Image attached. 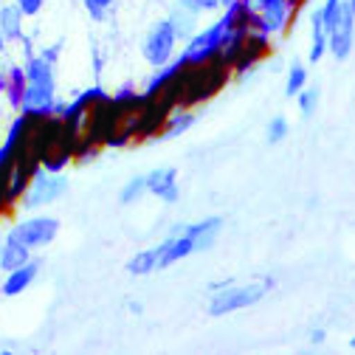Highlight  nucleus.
Returning a JSON list of instances; mask_svg holds the SVG:
<instances>
[{
    "label": "nucleus",
    "mask_w": 355,
    "mask_h": 355,
    "mask_svg": "<svg viewBox=\"0 0 355 355\" xmlns=\"http://www.w3.org/2000/svg\"><path fill=\"white\" fill-rule=\"evenodd\" d=\"M144 195H147V181H144V175H139V178H132V181H127V184L121 187L119 200H121L124 206H130V203L141 200Z\"/></svg>",
    "instance_id": "f3484780"
},
{
    "label": "nucleus",
    "mask_w": 355,
    "mask_h": 355,
    "mask_svg": "<svg viewBox=\"0 0 355 355\" xmlns=\"http://www.w3.org/2000/svg\"><path fill=\"white\" fill-rule=\"evenodd\" d=\"M60 234V220L57 217H49V214H37V217H26L15 229H9L6 240H17L23 243L26 248H46L57 240Z\"/></svg>",
    "instance_id": "7ed1b4c3"
},
{
    "label": "nucleus",
    "mask_w": 355,
    "mask_h": 355,
    "mask_svg": "<svg viewBox=\"0 0 355 355\" xmlns=\"http://www.w3.org/2000/svg\"><path fill=\"white\" fill-rule=\"evenodd\" d=\"M178 6H184L195 15H203V12H214L223 6V0H178Z\"/></svg>",
    "instance_id": "aec40b11"
},
{
    "label": "nucleus",
    "mask_w": 355,
    "mask_h": 355,
    "mask_svg": "<svg viewBox=\"0 0 355 355\" xmlns=\"http://www.w3.org/2000/svg\"><path fill=\"white\" fill-rule=\"evenodd\" d=\"M288 119L285 116H277V119H271V124H268V144H279L282 139H288Z\"/></svg>",
    "instance_id": "412c9836"
},
{
    "label": "nucleus",
    "mask_w": 355,
    "mask_h": 355,
    "mask_svg": "<svg viewBox=\"0 0 355 355\" xmlns=\"http://www.w3.org/2000/svg\"><path fill=\"white\" fill-rule=\"evenodd\" d=\"M296 99H299V110H302V116L304 119H310V116H316V107H319V87H302V91L296 94Z\"/></svg>",
    "instance_id": "6ab92c4d"
},
{
    "label": "nucleus",
    "mask_w": 355,
    "mask_h": 355,
    "mask_svg": "<svg viewBox=\"0 0 355 355\" xmlns=\"http://www.w3.org/2000/svg\"><path fill=\"white\" fill-rule=\"evenodd\" d=\"M344 3H347V9H349V12L355 15V0H344Z\"/></svg>",
    "instance_id": "393cba45"
},
{
    "label": "nucleus",
    "mask_w": 355,
    "mask_h": 355,
    "mask_svg": "<svg viewBox=\"0 0 355 355\" xmlns=\"http://www.w3.org/2000/svg\"><path fill=\"white\" fill-rule=\"evenodd\" d=\"M23 91H26V71L23 68H12L9 76H6V94H9V99H12L15 107H20Z\"/></svg>",
    "instance_id": "dca6fc26"
},
{
    "label": "nucleus",
    "mask_w": 355,
    "mask_h": 355,
    "mask_svg": "<svg viewBox=\"0 0 355 355\" xmlns=\"http://www.w3.org/2000/svg\"><path fill=\"white\" fill-rule=\"evenodd\" d=\"M0 37L3 40L23 37V12L17 6H0Z\"/></svg>",
    "instance_id": "f8f14e48"
},
{
    "label": "nucleus",
    "mask_w": 355,
    "mask_h": 355,
    "mask_svg": "<svg viewBox=\"0 0 355 355\" xmlns=\"http://www.w3.org/2000/svg\"><path fill=\"white\" fill-rule=\"evenodd\" d=\"M198 17H200V15H195V12L184 9V6H175V12L169 15V20H172V28H175L178 40H189V37L198 34V31H195Z\"/></svg>",
    "instance_id": "ddd939ff"
},
{
    "label": "nucleus",
    "mask_w": 355,
    "mask_h": 355,
    "mask_svg": "<svg viewBox=\"0 0 355 355\" xmlns=\"http://www.w3.org/2000/svg\"><path fill=\"white\" fill-rule=\"evenodd\" d=\"M31 259V248H26L23 243L17 240H6L3 245H0V271H15L20 268V265H26Z\"/></svg>",
    "instance_id": "9d476101"
},
{
    "label": "nucleus",
    "mask_w": 355,
    "mask_h": 355,
    "mask_svg": "<svg viewBox=\"0 0 355 355\" xmlns=\"http://www.w3.org/2000/svg\"><path fill=\"white\" fill-rule=\"evenodd\" d=\"M324 338H327L324 330H313V333H310V341H313V344H324Z\"/></svg>",
    "instance_id": "b1692460"
},
{
    "label": "nucleus",
    "mask_w": 355,
    "mask_h": 355,
    "mask_svg": "<svg viewBox=\"0 0 355 355\" xmlns=\"http://www.w3.org/2000/svg\"><path fill=\"white\" fill-rule=\"evenodd\" d=\"M110 6H113V0H85V9L94 20H105Z\"/></svg>",
    "instance_id": "4be33fe9"
},
{
    "label": "nucleus",
    "mask_w": 355,
    "mask_h": 355,
    "mask_svg": "<svg viewBox=\"0 0 355 355\" xmlns=\"http://www.w3.org/2000/svg\"><path fill=\"white\" fill-rule=\"evenodd\" d=\"M37 274H40V262L28 259L26 265H20V268H15V271L6 274L3 285H0V293H3V296H20L23 291L31 288V282L37 279Z\"/></svg>",
    "instance_id": "6e6552de"
},
{
    "label": "nucleus",
    "mask_w": 355,
    "mask_h": 355,
    "mask_svg": "<svg viewBox=\"0 0 355 355\" xmlns=\"http://www.w3.org/2000/svg\"><path fill=\"white\" fill-rule=\"evenodd\" d=\"M192 124H195V113L192 110H175L172 116H166L164 136L166 139H175V136H181V132H187Z\"/></svg>",
    "instance_id": "4468645a"
},
{
    "label": "nucleus",
    "mask_w": 355,
    "mask_h": 355,
    "mask_svg": "<svg viewBox=\"0 0 355 355\" xmlns=\"http://www.w3.org/2000/svg\"><path fill=\"white\" fill-rule=\"evenodd\" d=\"M352 42H355V15H352L349 9H344L338 26L327 34V51H330L338 62H344V60L352 54Z\"/></svg>",
    "instance_id": "423d86ee"
},
{
    "label": "nucleus",
    "mask_w": 355,
    "mask_h": 355,
    "mask_svg": "<svg viewBox=\"0 0 355 355\" xmlns=\"http://www.w3.org/2000/svg\"><path fill=\"white\" fill-rule=\"evenodd\" d=\"M220 229H223V220H220V217H206L203 223L187 226L184 232L192 237V243H195V254H198V251H209V248L214 245V240L220 237Z\"/></svg>",
    "instance_id": "1a4fd4ad"
},
{
    "label": "nucleus",
    "mask_w": 355,
    "mask_h": 355,
    "mask_svg": "<svg viewBox=\"0 0 355 355\" xmlns=\"http://www.w3.org/2000/svg\"><path fill=\"white\" fill-rule=\"evenodd\" d=\"M307 85V68L302 65V62H296L291 71H288V82H285V96L288 99H293L302 87Z\"/></svg>",
    "instance_id": "a211bd4d"
},
{
    "label": "nucleus",
    "mask_w": 355,
    "mask_h": 355,
    "mask_svg": "<svg viewBox=\"0 0 355 355\" xmlns=\"http://www.w3.org/2000/svg\"><path fill=\"white\" fill-rule=\"evenodd\" d=\"M65 189H68V184H65V178L60 172L40 169L37 175H31V184L23 195V209H40L46 203H54Z\"/></svg>",
    "instance_id": "39448f33"
},
{
    "label": "nucleus",
    "mask_w": 355,
    "mask_h": 355,
    "mask_svg": "<svg viewBox=\"0 0 355 355\" xmlns=\"http://www.w3.org/2000/svg\"><path fill=\"white\" fill-rule=\"evenodd\" d=\"M288 3H291L293 9H299V6H302V0H288Z\"/></svg>",
    "instance_id": "a878e982"
},
{
    "label": "nucleus",
    "mask_w": 355,
    "mask_h": 355,
    "mask_svg": "<svg viewBox=\"0 0 355 355\" xmlns=\"http://www.w3.org/2000/svg\"><path fill=\"white\" fill-rule=\"evenodd\" d=\"M15 6L23 12V17H34V15H40V12H42V6H46V0H17Z\"/></svg>",
    "instance_id": "5701e85b"
},
{
    "label": "nucleus",
    "mask_w": 355,
    "mask_h": 355,
    "mask_svg": "<svg viewBox=\"0 0 355 355\" xmlns=\"http://www.w3.org/2000/svg\"><path fill=\"white\" fill-rule=\"evenodd\" d=\"M161 254H164V245L139 251L136 257L127 262V271H130L132 277H147V274H153V271L158 268V262H161Z\"/></svg>",
    "instance_id": "9b49d317"
},
{
    "label": "nucleus",
    "mask_w": 355,
    "mask_h": 355,
    "mask_svg": "<svg viewBox=\"0 0 355 355\" xmlns=\"http://www.w3.org/2000/svg\"><path fill=\"white\" fill-rule=\"evenodd\" d=\"M349 349H355V336H352V338H349Z\"/></svg>",
    "instance_id": "bb28decb"
},
{
    "label": "nucleus",
    "mask_w": 355,
    "mask_h": 355,
    "mask_svg": "<svg viewBox=\"0 0 355 355\" xmlns=\"http://www.w3.org/2000/svg\"><path fill=\"white\" fill-rule=\"evenodd\" d=\"M175 46H178V34L172 28V20L164 17V20L153 23V28L147 31V37L141 42V57L153 68H164L166 62L175 60Z\"/></svg>",
    "instance_id": "20e7f679"
},
{
    "label": "nucleus",
    "mask_w": 355,
    "mask_h": 355,
    "mask_svg": "<svg viewBox=\"0 0 355 355\" xmlns=\"http://www.w3.org/2000/svg\"><path fill=\"white\" fill-rule=\"evenodd\" d=\"M344 9H347L344 0H324V3H322L319 15H322V23H324V31H327V34H330V31L338 26V20H341Z\"/></svg>",
    "instance_id": "2eb2a0df"
},
{
    "label": "nucleus",
    "mask_w": 355,
    "mask_h": 355,
    "mask_svg": "<svg viewBox=\"0 0 355 355\" xmlns=\"http://www.w3.org/2000/svg\"><path fill=\"white\" fill-rule=\"evenodd\" d=\"M26 91L20 99V113L31 119H42L54 113V94H57V82L51 71V60L46 57H31L26 62Z\"/></svg>",
    "instance_id": "f257e3e1"
},
{
    "label": "nucleus",
    "mask_w": 355,
    "mask_h": 355,
    "mask_svg": "<svg viewBox=\"0 0 355 355\" xmlns=\"http://www.w3.org/2000/svg\"><path fill=\"white\" fill-rule=\"evenodd\" d=\"M265 291H268V282L265 285H243V288H223V291H214L211 299H209V307H206V313L220 319V316H229V313H237V310H245L251 304H257Z\"/></svg>",
    "instance_id": "f03ea898"
},
{
    "label": "nucleus",
    "mask_w": 355,
    "mask_h": 355,
    "mask_svg": "<svg viewBox=\"0 0 355 355\" xmlns=\"http://www.w3.org/2000/svg\"><path fill=\"white\" fill-rule=\"evenodd\" d=\"M147 192L161 198L164 203H178L181 192H178V169L175 166H158L150 175H144Z\"/></svg>",
    "instance_id": "0eeeda50"
}]
</instances>
